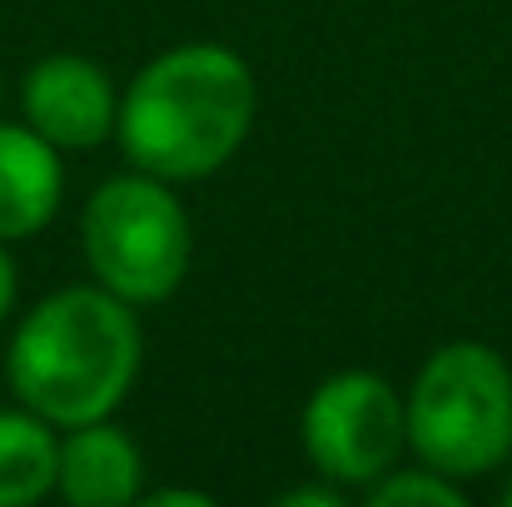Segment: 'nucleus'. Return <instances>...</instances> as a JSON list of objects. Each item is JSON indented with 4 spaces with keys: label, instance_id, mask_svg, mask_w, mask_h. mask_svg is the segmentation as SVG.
<instances>
[{
    "label": "nucleus",
    "instance_id": "nucleus-1",
    "mask_svg": "<svg viewBox=\"0 0 512 507\" xmlns=\"http://www.w3.org/2000/svg\"><path fill=\"white\" fill-rule=\"evenodd\" d=\"M259 85L239 50L194 40L155 55L120 95L125 160L165 184L224 169L254 130Z\"/></svg>",
    "mask_w": 512,
    "mask_h": 507
},
{
    "label": "nucleus",
    "instance_id": "nucleus-2",
    "mask_svg": "<svg viewBox=\"0 0 512 507\" xmlns=\"http://www.w3.org/2000/svg\"><path fill=\"white\" fill-rule=\"evenodd\" d=\"M145 334L135 304L100 284H75L40 299L5 353L15 398L50 428L110 418L140 378Z\"/></svg>",
    "mask_w": 512,
    "mask_h": 507
},
{
    "label": "nucleus",
    "instance_id": "nucleus-3",
    "mask_svg": "<svg viewBox=\"0 0 512 507\" xmlns=\"http://www.w3.org/2000/svg\"><path fill=\"white\" fill-rule=\"evenodd\" d=\"M408 448L443 478H483L512 453V368L488 343H443L403 403Z\"/></svg>",
    "mask_w": 512,
    "mask_h": 507
},
{
    "label": "nucleus",
    "instance_id": "nucleus-4",
    "mask_svg": "<svg viewBox=\"0 0 512 507\" xmlns=\"http://www.w3.org/2000/svg\"><path fill=\"white\" fill-rule=\"evenodd\" d=\"M80 239L95 284L135 309L165 304L194 259V234L179 194L145 169L115 174L90 194Z\"/></svg>",
    "mask_w": 512,
    "mask_h": 507
},
{
    "label": "nucleus",
    "instance_id": "nucleus-5",
    "mask_svg": "<svg viewBox=\"0 0 512 507\" xmlns=\"http://www.w3.org/2000/svg\"><path fill=\"white\" fill-rule=\"evenodd\" d=\"M304 448L309 463L339 488L378 483L388 468H398V453L408 448L403 398L388 378L368 368H343L304 403Z\"/></svg>",
    "mask_w": 512,
    "mask_h": 507
},
{
    "label": "nucleus",
    "instance_id": "nucleus-6",
    "mask_svg": "<svg viewBox=\"0 0 512 507\" xmlns=\"http://www.w3.org/2000/svg\"><path fill=\"white\" fill-rule=\"evenodd\" d=\"M25 125L55 150H100L115 135L120 95L100 60L90 55H45L20 85Z\"/></svg>",
    "mask_w": 512,
    "mask_h": 507
},
{
    "label": "nucleus",
    "instance_id": "nucleus-7",
    "mask_svg": "<svg viewBox=\"0 0 512 507\" xmlns=\"http://www.w3.org/2000/svg\"><path fill=\"white\" fill-rule=\"evenodd\" d=\"M145 488V458L110 418L70 428L55 458V493L75 507H130Z\"/></svg>",
    "mask_w": 512,
    "mask_h": 507
},
{
    "label": "nucleus",
    "instance_id": "nucleus-8",
    "mask_svg": "<svg viewBox=\"0 0 512 507\" xmlns=\"http://www.w3.org/2000/svg\"><path fill=\"white\" fill-rule=\"evenodd\" d=\"M65 194L60 150L30 125H0V244L40 234Z\"/></svg>",
    "mask_w": 512,
    "mask_h": 507
},
{
    "label": "nucleus",
    "instance_id": "nucleus-9",
    "mask_svg": "<svg viewBox=\"0 0 512 507\" xmlns=\"http://www.w3.org/2000/svg\"><path fill=\"white\" fill-rule=\"evenodd\" d=\"M60 438L30 408H0V507L40 503L55 493Z\"/></svg>",
    "mask_w": 512,
    "mask_h": 507
},
{
    "label": "nucleus",
    "instance_id": "nucleus-10",
    "mask_svg": "<svg viewBox=\"0 0 512 507\" xmlns=\"http://www.w3.org/2000/svg\"><path fill=\"white\" fill-rule=\"evenodd\" d=\"M368 503L373 507H458L463 493L453 478H443L438 468H388L378 483H368Z\"/></svg>",
    "mask_w": 512,
    "mask_h": 507
},
{
    "label": "nucleus",
    "instance_id": "nucleus-11",
    "mask_svg": "<svg viewBox=\"0 0 512 507\" xmlns=\"http://www.w3.org/2000/svg\"><path fill=\"white\" fill-rule=\"evenodd\" d=\"M343 493L339 483L334 488H289V493H279V507H339Z\"/></svg>",
    "mask_w": 512,
    "mask_h": 507
},
{
    "label": "nucleus",
    "instance_id": "nucleus-12",
    "mask_svg": "<svg viewBox=\"0 0 512 507\" xmlns=\"http://www.w3.org/2000/svg\"><path fill=\"white\" fill-rule=\"evenodd\" d=\"M145 503L150 507H209L214 498L209 493H194V488H160V493H145Z\"/></svg>",
    "mask_w": 512,
    "mask_h": 507
},
{
    "label": "nucleus",
    "instance_id": "nucleus-13",
    "mask_svg": "<svg viewBox=\"0 0 512 507\" xmlns=\"http://www.w3.org/2000/svg\"><path fill=\"white\" fill-rule=\"evenodd\" d=\"M10 309H15V264H10L5 244H0V324L10 319Z\"/></svg>",
    "mask_w": 512,
    "mask_h": 507
},
{
    "label": "nucleus",
    "instance_id": "nucleus-14",
    "mask_svg": "<svg viewBox=\"0 0 512 507\" xmlns=\"http://www.w3.org/2000/svg\"><path fill=\"white\" fill-rule=\"evenodd\" d=\"M503 503H508V507H512V483H508V493H503Z\"/></svg>",
    "mask_w": 512,
    "mask_h": 507
}]
</instances>
